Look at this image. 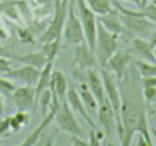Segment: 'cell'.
<instances>
[{
  "mask_svg": "<svg viewBox=\"0 0 156 146\" xmlns=\"http://www.w3.org/2000/svg\"><path fill=\"white\" fill-rule=\"evenodd\" d=\"M119 82V94H121V105H119V115L118 120L122 125V146H130L133 135L136 134V126L141 118L147 117V105L139 92V80L136 79L135 69L126 71V74Z\"/></svg>",
  "mask_w": 156,
  "mask_h": 146,
  "instance_id": "obj_1",
  "label": "cell"
},
{
  "mask_svg": "<svg viewBox=\"0 0 156 146\" xmlns=\"http://www.w3.org/2000/svg\"><path fill=\"white\" fill-rule=\"evenodd\" d=\"M113 8L118 11L119 20L122 23V26L126 28V31L130 36H139V37H145L151 32L153 29V22H150L148 19H145L141 11H133L129 9L126 6H122L119 3V0H113Z\"/></svg>",
  "mask_w": 156,
  "mask_h": 146,
  "instance_id": "obj_2",
  "label": "cell"
},
{
  "mask_svg": "<svg viewBox=\"0 0 156 146\" xmlns=\"http://www.w3.org/2000/svg\"><path fill=\"white\" fill-rule=\"evenodd\" d=\"M118 49V36L107 31L101 23L97 25V42H95V57L100 66H104L110 55Z\"/></svg>",
  "mask_w": 156,
  "mask_h": 146,
  "instance_id": "obj_3",
  "label": "cell"
},
{
  "mask_svg": "<svg viewBox=\"0 0 156 146\" xmlns=\"http://www.w3.org/2000/svg\"><path fill=\"white\" fill-rule=\"evenodd\" d=\"M73 5H75L76 16H78V19H80L83 31H84L86 43L89 45L90 49H94L95 42H97V25H98L97 14L87 6V3L84 2V0H75Z\"/></svg>",
  "mask_w": 156,
  "mask_h": 146,
  "instance_id": "obj_4",
  "label": "cell"
},
{
  "mask_svg": "<svg viewBox=\"0 0 156 146\" xmlns=\"http://www.w3.org/2000/svg\"><path fill=\"white\" fill-rule=\"evenodd\" d=\"M67 9H69V0H55L54 16H52V20H51L49 26L46 28V31L40 37L41 42H49V40H54V39H61L64 20H66V16H67Z\"/></svg>",
  "mask_w": 156,
  "mask_h": 146,
  "instance_id": "obj_5",
  "label": "cell"
},
{
  "mask_svg": "<svg viewBox=\"0 0 156 146\" xmlns=\"http://www.w3.org/2000/svg\"><path fill=\"white\" fill-rule=\"evenodd\" d=\"M54 120H55L58 129L69 134V135H84L80 123L76 120L75 112L70 109V106L67 105L66 100L60 102V106H58V109L54 115Z\"/></svg>",
  "mask_w": 156,
  "mask_h": 146,
  "instance_id": "obj_6",
  "label": "cell"
},
{
  "mask_svg": "<svg viewBox=\"0 0 156 146\" xmlns=\"http://www.w3.org/2000/svg\"><path fill=\"white\" fill-rule=\"evenodd\" d=\"M61 36L70 45H76V43L86 42L84 31H83L80 19H78V16H76L73 3H69V9H67V16H66V20H64V26H63Z\"/></svg>",
  "mask_w": 156,
  "mask_h": 146,
  "instance_id": "obj_7",
  "label": "cell"
},
{
  "mask_svg": "<svg viewBox=\"0 0 156 146\" xmlns=\"http://www.w3.org/2000/svg\"><path fill=\"white\" fill-rule=\"evenodd\" d=\"M100 74H101V79H103V86H104V94H106V100L110 103L115 115H116V120H118V115H119V105H121V94H119V85H118V80L116 77L113 76V72H110L107 68L101 66L100 69Z\"/></svg>",
  "mask_w": 156,
  "mask_h": 146,
  "instance_id": "obj_8",
  "label": "cell"
},
{
  "mask_svg": "<svg viewBox=\"0 0 156 146\" xmlns=\"http://www.w3.org/2000/svg\"><path fill=\"white\" fill-rule=\"evenodd\" d=\"M97 66H98V60L95 57L94 49H90L86 42L76 43L73 49V58L70 62V68L86 71L89 68H97Z\"/></svg>",
  "mask_w": 156,
  "mask_h": 146,
  "instance_id": "obj_9",
  "label": "cell"
},
{
  "mask_svg": "<svg viewBox=\"0 0 156 146\" xmlns=\"http://www.w3.org/2000/svg\"><path fill=\"white\" fill-rule=\"evenodd\" d=\"M132 54L129 51H122V49H116L110 58L106 62L104 68H107L110 72H113V76L116 77V80H121L126 74V71L129 68V65L132 63Z\"/></svg>",
  "mask_w": 156,
  "mask_h": 146,
  "instance_id": "obj_10",
  "label": "cell"
},
{
  "mask_svg": "<svg viewBox=\"0 0 156 146\" xmlns=\"http://www.w3.org/2000/svg\"><path fill=\"white\" fill-rule=\"evenodd\" d=\"M16 105L17 109H23V111H29L34 108L35 100V89L32 85H23V86H17L12 94L9 95Z\"/></svg>",
  "mask_w": 156,
  "mask_h": 146,
  "instance_id": "obj_11",
  "label": "cell"
},
{
  "mask_svg": "<svg viewBox=\"0 0 156 146\" xmlns=\"http://www.w3.org/2000/svg\"><path fill=\"white\" fill-rule=\"evenodd\" d=\"M64 100L67 102V105L70 106V109H72L75 114L81 115V117L84 118V122H86L90 128H97V126H95V123H94V120H92V118H90V115L87 114L86 106H84V103H83V100H81L80 94H78L76 88L73 86V83H69L67 91H66V95H64Z\"/></svg>",
  "mask_w": 156,
  "mask_h": 146,
  "instance_id": "obj_12",
  "label": "cell"
},
{
  "mask_svg": "<svg viewBox=\"0 0 156 146\" xmlns=\"http://www.w3.org/2000/svg\"><path fill=\"white\" fill-rule=\"evenodd\" d=\"M67 86H69L67 77L61 71L52 69L51 80H49V89H51V94H52V105H60V102L64 100Z\"/></svg>",
  "mask_w": 156,
  "mask_h": 146,
  "instance_id": "obj_13",
  "label": "cell"
},
{
  "mask_svg": "<svg viewBox=\"0 0 156 146\" xmlns=\"http://www.w3.org/2000/svg\"><path fill=\"white\" fill-rule=\"evenodd\" d=\"M97 112H98V123H100V126L104 129L106 135H107V137L113 135L115 128H116V115H115V112H113L110 103H109L107 100L98 103Z\"/></svg>",
  "mask_w": 156,
  "mask_h": 146,
  "instance_id": "obj_14",
  "label": "cell"
},
{
  "mask_svg": "<svg viewBox=\"0 0 156 146\" xmlns=\"http://www.w3.org/2000/svg\"><path fill=\"white\" fill-rule=\"evenodd\" d=\"M58 106H60V105H52V106L49 108V112H46V114L43 115V118H41V122L38 123V126L20 143V146H34V144H37V141L40 140L41 134H43V132L51 126V123L54 122V115H55Z\"/></svg>",
  "mask_w": 156,
  "mask_h": 146,
  "instance_id": "obj_15",
  "label": "cell"
},
{
  "mask_svg": "<svg viewBox=\"0 0 156 146\" xmlns=\"http://www.w3.org/2000/svg\"><path fill=\"white\" fill-rule=\"evenodd\" d=\"M38 74H40V69L35 68V66H29V65H22L19 68H11L6 76L9 79H14V80H19V82H23L25 85H35L37 83V79H38Z\"/></svg>",
  "mask_w": 156,
  "mask_h": 146,
  "instance_id": "obj_16",
  "label": "cell"
},
{
  "mask_svg": "<svg viewBox=\"0 0 156 146\" xmlns=\"http://www.w3.org/2000/svg\"><path fill=\"white\" fill-rule=\"evenodd\" d=\"M84 77H86V83L89 86V89L92 91V94L95 95L97 102L101 103L106 100V94H104V86H103V79L101 74L97 68H89L84 71Z\"/></svg>",
  "mask_w": 156,
  "mask_h": 146,
  "instance_id": "obj_17",
  "label": "cell"
},
{
  "mask_svg": "<svg viewBox=\"0 0 156 146\" xmlns=\"http://www.w3.org/2000/svg\"><path fill=\"white\" fill-rule=\"evenodd\" d=\"M98 23H101L107 31H110V32H113V34H116V36H119V34H129V32L126 31V28L122 26L116 9L112 11V13H109V14L100 16V17H98ZM129 36H130V34H129Z\"/></svg>",
  "mask_w": 156,
  "mask_h": 146,
  "instance_id": "obj_18",
  "label": "cell"
},
{
  "mask_svg": "<svg viewBox=\"0 0 156 146\" xmlns=\"http://www.w3.org/2000/svg\"><path fill=\"white\" fill-rule=\"evenodd\" d=\"M132 49L144 60L148 62H156L154 55H153V46L150 45L148 40H145L144 37L139 36H132Z\"/></svg>",
  "mask_w": 156,
  "mask_h": 146,
  "instance_id": "obj_19",
  "label": "cell"
},
{
  "mask_svg": "<svg viewBox=\"0 0 156 146\" xmlns=\"http://www.w3.org/2000/svg\"><path fill=\"white\" fill-rule=\"evenodd\" d=\"M11 58H14V60H17V62H20V63H23V65H29V66H35V68H38V69H41L44 65H46V57H44V54L41 52V51H38V52H26V54H12L11 55Z\"/></svg>",
  "mask_w": 156,
  "mask_h": 146,
  "instance_id": "obj_20",
  "label": "cell"
},
{
  "mask_svg": "<svg viewBox=\"0 0 156 146\" xmlns=\"http://www.w3.org/2000/svg\"><path fill=\"white\" fill-rule=\"evenodd\" d=\"M76 91H78V94H80V97H81V100H83V103L87 109H90L92 112H95L98 109V102H97L95 95L92 94V91L89 89L86 82H80Z\"/></svg>",
  "mask_w": 156,
  "mask_h": 146,
  "instance_id": "obj_21",
  "label": "cell"
},
{
  "mask_svg": "<svg viewBox=\"0 0 156 146\" xmlns=\"http://www.w3.org/2000/svg\"><path fill=\"white\" fill-rule=\"evenodd\" d=\"M84 2L97 16H104V14L115 11L113 0H84Z\"/></svg>",
  "mask_w": 156,
  "mask_h": 146,
  "instance_id": "obj_22",
  "label": "cell"
},
{
  "mask_svg": "<svg viewBox=\"0 0 156 146\" xmlns=\"http://www.w3.org/2000/svg\"><path fill=\"white\" fill-rule=\"evenodd\" d=\"M60 51H61V39H54V40H49V42H43L41 52L44 54L48 62H54L58 57Z\"/></svg>",
  "mask_w": 156,
  "mask_h": 146,
  "instance_id": "obj_23",
  "label": "cell"
},
{
  "mask_svg": "<svg viewBox=\"0 0 156 146\" xmlns=\"http://www.w3.org/2000/svg\"><path fill=\"white\" fill-rule=\"evenodd\" d=\"M132 62L135 63V68L139 72L141 77L156 76V62H148L144 58H138V60H132Z\"/></svg>",
  "mask_w": 156,
  "mask_h": 146,
  "instance_id": "obj_24",
  "label": "cell"
},
{
  "mask_svg": "<svg viewBox=\"0 0 156 146\" xmlns=\"http://www.w3.org/2000/svg\"><path fill=\"white\" fill-rule=\"evenodd\" d=\"M37 102L40 103V109H41V115H44L48 112V109L52 106V94H51V89L46 88L43 89L38 97H37Z\"/></svg>",
  "mask_w": 156,
  "mask_h": 146,
  "instance_id": "obj_25",
  "label": "cell"
},
{
  "mask_svg": "<svg viewBox=\"0 0 156 146\" xmlns=\"http://www.w3.org/2000/svg\"><path fill=\"white\" fill-rule=\"evenodd\" d=\"M141 14L145 17V19H148L150 22H153V23H156V0H153V2H147L141 9Z\"/></svg>",
  "mask_w": 156,
  "mask_h": 146,
  "instance_id": "obj_26",
  "label": "cell"
},
{
  "mask_svg": "<svg viewBox=\"0 0 156 146\" xmlns=\"http://www.w3.org/2000/svg\"><path fill=\"white\" fill-rule=\"evenodd\" d=\"M141 86V85H139ZM142 91V99L145 102V105L150 108L151 103L156 102V86H147V88H141Z\"/></svg>",
  "mask_w": 156,
  "mask_h": 146,
  "instance_id": "obj_27",
  "label": "cell"
},
{
  "mask_svg": "<svg viewBox=\"0 0 156 146\" xmlns=\"http://www.w3.org/2000/svg\"><path fill=\"white\" fill-rule=\"evenodd\" d=\"M16 88H17V85L14 82H11V80H8L5 77H0V94L2 95H8L9 97Z\"/></svg>",
  "mask_w": 156,
  "mask_h": 146,
  "instance_id": "obj_28",
  "label": "cell"
},
{
  "mask_svg": "<svg viewBox=\"0 0 156 146\" xmlns=\"http://www.w3.org/2000/svg\"><path fill=\"white\" fill-rule=\"evenodd\" d=\"M14 117V120L22 126V128H25L28 123H29V114H28V111H23V109H17V112L12 115Z\"/></svg>",
  "mask_w": 156,
  "mask_h": 146,
  "instance_id": "obj_29",
  "label": "cell"
},
{
  "mask_svg": "<svg viewBox=\"0 0 156 146\" xmlns=\"http://www.w3.org/2000/svg\"><path fill=\"white\" fill-rule=\"evenodd\" d=\"M17 34H19V39L25 43H29L32 45L34 43V34L31 29H17Z\"/></svg>",
  "mask_w": 156,
  "mask_h": 146,
  "instance_id": "obj_30",
  "label": "cell"
},
{
  "mask_svg": "<svg viewBox=\"0 0 156 146\" xmlns=\"http://www.w3.org/2000/svg\"><path fill=\"white\" fill-rule=\"evenodd\" d=\"M9 123H11V115H8V117H5V118L0 120V137L8 135V134L11 132Z\"/></svg>",
  "mask_w": 156,
  "mask_h": 146,
  "instance_id": "obj_31",
  "label": "cell"
},
{
  "mask_svg": "<svg viewBox=\"0 0 156 146\" xmlns=\"http://www.w3.org/2000/svg\"><path fill=\"white\" fill-rule=\"evenodd\" d=\"M9 69H11L9 57H0V74H6Z\"/></svg>",
  "mask_w": 156,
  "mask_h": 146,
  "instance_id": "obj_32",
  "label": "cell"
},
{
  "mask_svg": "<svg viewBox=\"0 0 156 146\" xmlns=\"http://www.w3.org/2000/svg\"><path fill=\"white\" fill-rule=\"evenodd\" d=\"M70 144H75V146H87V140H84L83 135H70Z\"/></svg>",
  "mask_w": 156,
  "mask_h": 146,
  "instance_id": "obj_33",
  "label": "cell"
},
{
  "mask_svg": "<svg viewBox=\"0 0 156 146\" xmlns=\"http://www.w3.org/2000/svg\"><path fill=\"white\" fill-rule=\"evenodd\" d=\"M55 135H57V132H55V131H54V132H51V134H49L48 137H44V135H41V137H43V141H37V144H40V146H46V144H52V143H54L52 140L55 138ZM41 137H40V138H41Z\"/></svg>",
  "mask_w": 156,
  "mask_h": 146,
  "instance_id": "obj_34",
  "label": "cell"
},
{
  "mask_svg": "<svg viewBox=\"0 0 156 146\" xmlns=\"http://www.w3.org/2000/svg\"><path fill=\"white\" fill-rule=\"evenodd\" d=\"M87 144H90V146H100L101 144V141L97 138V135H95V128H90V132H89V141H87Z\"/></svg>",
  "mask_w": 156,
  "mask_h": 146,
  "instance_id": "obj_35",
  "label": "cell"
},
{
  "mask_svg": "<svg viewBox=\"0 0 156 146\" xmlns=\"http://www.w3.org/2000/svg\"><path fill=\"white\" fill-rule=\"evenodd\" d=\"M14 52L9 49V48H5V46H2L0 45V57H11Z\"/></svg>",
  "mask_w": 156,
  "mask_h": 146,
  "instance_id": "obj_36",
  "label": "cell"
},
{
  "mask_svg": "<svg viewBox=\"0 0 156 146\" xmlns=\"http://www.w3.org/2000/svg\"><path fill=\"white\" fill-rule=\"evenodd\" d=\"M148 42L151 46H156V28H153L151 32L148 34Z\"/></svg>",
  "mask_w": 156,
  "mask_h": 146,
  "instance_id": "obj_37",
  "label": "cell"
},
{
  "mask_svg": "<svg viewBox=\"0 0 156 146\" xmlns=\"http://www.w3.org/2000/svg\"><path fill=\"white\" fill-rule=\"evenodd\" d=\"M8 37H9V34L0 26V42H5V40H8Z\"/></svg>",
  "mask_w": 156,
  "mask_h": 146,
  "instance_id": "obj_38",
  "label": "cell"
},
{
  "mask_svg": "<svg viewBox=\"0 0 156 146\" xmlns=\"http://www.w3.org/2000/svg\"><path fill=\"white\" fill-rule=\"evenodd\" d=\"M124 2H130V3H135V5H138V6L141 8V0H124Z\"/></svg>",
  "mask_w": 156,
  "mask_h": 146,
  "instance_id": "obj_39",
  "label": "cell"
},
{
  "mask_svg": "<svg viewBox=\"0 0 156 146\" xmlns=\"http://www.w3.org/2000/svg\"><path fill=\"white\" fill-rule=\"evenodd\" d=\"M3 111V95L0 94V112Z\"/></svg>",
  "mask_w": 156,
  "mask_h": 146,
  "instance_id": "obj_40",
  "label": "cell"
},
{
  "mask_svg": "<svg viewBox=\"0 0 156 146\" xmlns=\"http://www.w3.org/2000/svg\"><path fill=\"white\" fill-rule=\"evenodd\" d=\"M150 132H151V134L156 137V126H151V128H150Z\"/></svg>",
  "mask_w": 156,
  "mask_h": 146,
  "instance_id": "obj_41",
  "label": "cell"
},
{
  "mask_svg": "<svg viewBox=\"0 0 156 146\" xmlns=\"http://www.w3.org/2000/svg\"><path fill=\"white\" fill-rule=\"evenodd\" d=\"M147 2H148V0H141V8H142V6H144Z\"/></svg>",
  "mask_w": 156,
  "mask_h": 146,
  "instance_id": "obj_42",
  "label": "cell"
},
{
  "mask_svg": "<svg viewBox=\"0 0 156 146\" xmlns=\"http://www.w3.org/2000/svg\"><path fill=\"white\" fill-rule=\"evenodd\" d=\"M153 55H154V60H156V46H153Z\"/></svg>",
  "mask_w": 156,
  "mask_h": 146,
  "instance_id": "obj_43",
  "label": "cell"
},
{
  "mask_svg": "<svg viewBox=\"0 0 156 146\" xmlns=\"http://www.w3.org/2000/svg\"><path fill=\"white\" fill-rule=\"evenodd\" d=\"M75 2V0H69V3H73Z\"/></svg>",
  "mask_w": 156,
  "mask_h": 146,
  "instance_id": "obj_44",
  "label": "cell"
},
{
  "mask_svg": "<svg viewBox=\"0 0 156 146\" xmlns=\"http://www.w3.org/2000/svg\"><path fill=\"white\" fill-rule=\"evenodd\" d=\"M0 2H3V0H0Z\"/></svg>",
  "mask_w": 156,
  "mask_h": 146,
  "instance_id": "obj_45",
  "label": "cell"
}]
</instances>
